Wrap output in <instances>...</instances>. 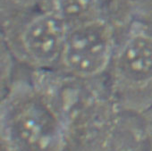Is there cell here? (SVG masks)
Returning a JSON list of instances; mask_svg holds the SVG:
<instances>
[{
    "mask_svg": "<svg viewBox=\"0 0 152 151\" xmlns=\"http://www.w3.org/2000/svg\"><path fill=\"white\" fill-rule=\"evenodd\" d=\"M1 151H75L55 70L15 74L2 90Z\"/></svg>",
    "mask_w": 152,
    "mask_h": 151,
    "instance_id": "cell-1",
    "label": "cell"
},
{
    "mask_svg": "<svg viewBox=\"0 0 152 151\" xmlns=\"http://www.w3.org/2000/svg\"><path fill=\"white\" fill-rule=\"evenodd\" d=\"M105 79L123 112L140 116L152 107V23L132 21L119 40Z\"/></svg>",
    "mask_w": 152,
    "mask_h": 151,
    "instance_id": "cell-2",
    "label": "cell"
},
{
    "mask_svg": "<svg viewBox=\"0 0 152 151\" xmlns=\"http://www.w3.org/2000/svg\"><path fill=\"white\" fill-rule=\"evenodd\" d=\"M68 24L48 9L1 14V39L16 63L30 71L56 69Z\"/></svg>",
    "mask_w": 152,
    "mask_h": 151,
    "instance_id": "cell-3",
    "label": "cell"
},
{
    "mask_svg": "<svg viewBox=\"0 0 152 151\" xmlns=\"http://www.w3.org/2000/svg\"><path fill=\"white\" fill-rule=\"evenodd\" d=\"M132 23L99 11L69 26L56 69L81 80L105 78L119 40Z\"/></svg>",
    "mask_w": 152,
    "mask_h": 151,
    "instance_id": "cell-4",
    "label": "cell"
},
{
    "mask_svg": "<svg viewBox=\"0 0 152 151\" xmlns=\"http://www.w3.org/2000/svg\"><path fill=\"white\" fill-rule=\"evenodd\" d=\"M102 0H48L44 9L50 10L68 26L96 14Z\"/></svg>",
    "mask_w": 152,
    "mask_h": 151,
    "instance_id": "cell-5",
    "label": "cell"
},
{
    "mask_svg": "<svg viewBox=\"0 0 152 151\" xmlns=\"http://www.w3.org/2000/svg\"><path fill=\"white\" fill-rule=\"evenodd\" d=\"M48 0H1V14H13L44 9Z\"/></svg>",
    "mask_w": 152,
    "mask_h": 151,
    "instance_id": "cell-6",
    "label": "cell"
},
{
    "mask_svg": "<svg viewBox=\"0 0 152 151\" xmlns=\"http://www.w3.org/2000/svg\"><path fill=\"white\" fill-rule=\"evenodd\" d=\"M134 20L152 23V0H128Z\"/></svg>",
    "mask_w": 152,
    "mask_h": 151,
    "instance_id": "cell-7",
    "label": "cell"
},
{
    "mask_svg": "<svg viewBox=\"0 0 152 151\" xmlns=\"http://www.w3.org/2000/svg\"><path fill=\"white\" fill-rule=\"evenodd\" d=\"M140 116L147 139L148 149V151H152V107Z\"/></svg>",
    "mask_w": 152,
    "mask_h": 151,
    "instance_id": "cell-8",
    "label": "cell"
}]
</instances>
